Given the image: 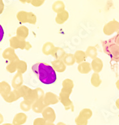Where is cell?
<instances>
[{"instance_id":"obj_2","label":"cell","mask_w":119,"mask_h":125,"mask_svg":"<svg viewBox=\"0 0 119 125\" xmlns=\"http://www.w3.org/2000/svg\"><path fill=\"white\" fill-rule=\"evenodd\" d=\"M92 115L91 111L89 109H84L80 113L79 116L75 119V122L77 125H87L88 120Z\"/></svg>"},{"instance_id":"obj_10","label":"cell","mask_w":119,"mask_h":125,"mask_svg":"<svg viewBox=\"0 0 119 125\" xmlns=\"http://www.w3.org/2000/svg\"><path fill=\"white\" fill-rule=\"evenodd\" d=\"M57 125H65V124L63 123L62 122H59Z\"/></svg>"},{"instance_id":"obj_8","label":"cell","mask_w":119,"mask_h":125,"mask_svg":"<svg viewBox=\"0 0 119 125\" xmlns=\"http://www.w3.org/2000/svg\"><path fill=\"white\" fill-rule=\"evenodd\" d=\"M81 67H83V68H85V64H82L80 66ZM85 68H84V70H83V73H85ZM79 71H80L81 72V71H83V69L82 68H79Z\"/></svg>"},{"instance_id":"obj_7","label":"cell","mask_w":119,"mask_h":125,"mask_svg":"<svg viewBox=\"0 0 119 125\" xmlns=\"http://www.w3.org/2000/svg\"><path fill=\"white\" fill-rule=\"evenodd\" d=\"M3 37H4V30L1 25L0 24V42L3 40Z\"/></svg>"},{"instance_id":"obj_4","label":"cell","mask_w":119,"mask_h":125,"mask_svg":"<svg viewBox=\"0 0 119 125\" xmlns=\"http://www.w3.org/2000/svg\"><path fill=\"white\" fill-rule=\"evenodd\" d=\"M26 120H27V116L23 114H21L15 118L13 120V124L15 125H22L26 122Z\"/></svg>"},{"instance_id":"obj_6","label":"cell","mask_w":119,"mask_h":125,"mask_svg":"<svg viewBox=\"0 0 119 125\" xmlns=\"http://www.w3.org/2000/svg\"><path fill=\"white\" fill-rule=\"evenodd\" d=\"M64 61L66 63H67L68 64L70 65V64H73L74 63V59L73 55H70V54H68L67 55L66 58H64Z\"/></svg>"},{"instance_id":"obj_1","label":"cell","mask_w":119,"mask_h":125,"mask_svg":"<svg viewBox=\"0 0 119 125\" xmlns=\"http://www.w3.org/2000/svg\"><path fill=\"white\" fill-rule=\"evenodd\" d=\"M32 70L38 79L44 84H52L57 80L55 70L51 66L46 63H36L32 66Z\"/></svg>"},{"instance_id":"obj_3","label":"cell","mask_w":119,"mask_h":125,"mask_svg":"<svg viewBox=\"0 0 119 125\" xmlns=\"http://www.w3.org/2000/svg\"><path fill=\"white\" fill-rule=\"evenodd\" d=\"M43 116L47 122L54 123L56 119V115L54 113V111L51 108H47L44 111Z\"/></svg>"},{"instance_id":"obj_9","label":"cell","mask_w":119,"mask_h":125,"mask_svg":"<svg viewBox=\"0 0 119 125\" xmlns=\"http://www.w3.org/2000/svg\"><path fill=\"white\" fill-rule=\"evenodd\" d=\"M45 125H55L53 123H50V122H47L46 123Z\"/></svg>"},{"instance_id":"obj_11","label":"cell","mask_w":119,"mask_h":125,"mask_svg":"<svg viewBox=\"0 0 119 125\" xmlns=\"http://www.w3.org/2000/svg\"><path fill=\"white\" fill-rule=\"evenodd\" d=\"M10 125V124H4V125Z\"/></svg>"},{"instance_id":"obj_5","label":"cell","mask_w":119,"mask_h":125,"mask_svg":"<svg viewBox=\"0 0 119 125\" xmlns=\"http://www.w3.org/2000/svg\"><path fill=\"white\" fill-rule=\"evenodd\" d=\"M46 123L44 118H37L33 121V125H45Z\"/></svg>"}]
</instances>
